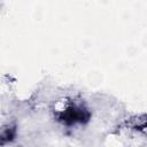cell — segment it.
<instances>
[{"label": "cell", "mask_w": 147, "mask_h": 147, "mask_svg": "<svg viewBox=\"0 0 147 147\" xmlns=\"http://www.w3.org/2000/svg\"><path fill=\"white\" fill-rule=\"evenodd\" d=\"M55 118L59 123L68 127L84 125L90 122L91 111L82 102L69 101L64 105V107L55 111Z\"/></svg>", "instance_id": "6da1fadb"}, {"label": "cell", "mask_w": 147, "mask_h": 147, "mask_svg": "<svg viewBox=\"0 0 147 147\" xmlns=\"http://www.w3.org/2000/svg\"><path fill=\"white\" fill-rule=\"evenodd\" d=\"M16 136H17V127H16V125H13V124L5 125L2 127L1 134H0L1 145L5 146L6 144H10L13 140H15Z\"/></svg>", "instance_id": "7a4b0ae2"}, {"label": "cell", "mask_w": 147, "mask_h": 147, "mask_svg": "<svg viewBox=\"0 0 147 147\" xmlns=\"http://www.w3.org/2000/svg\"><path fill=\"white\" fill-rule=\"evenodd\" d=\"M131 126L136 130H141L147 127V115L144 116H137L134 119H132Z\"/></svg>", "instance_id": "3957f363"}]
</instances>
